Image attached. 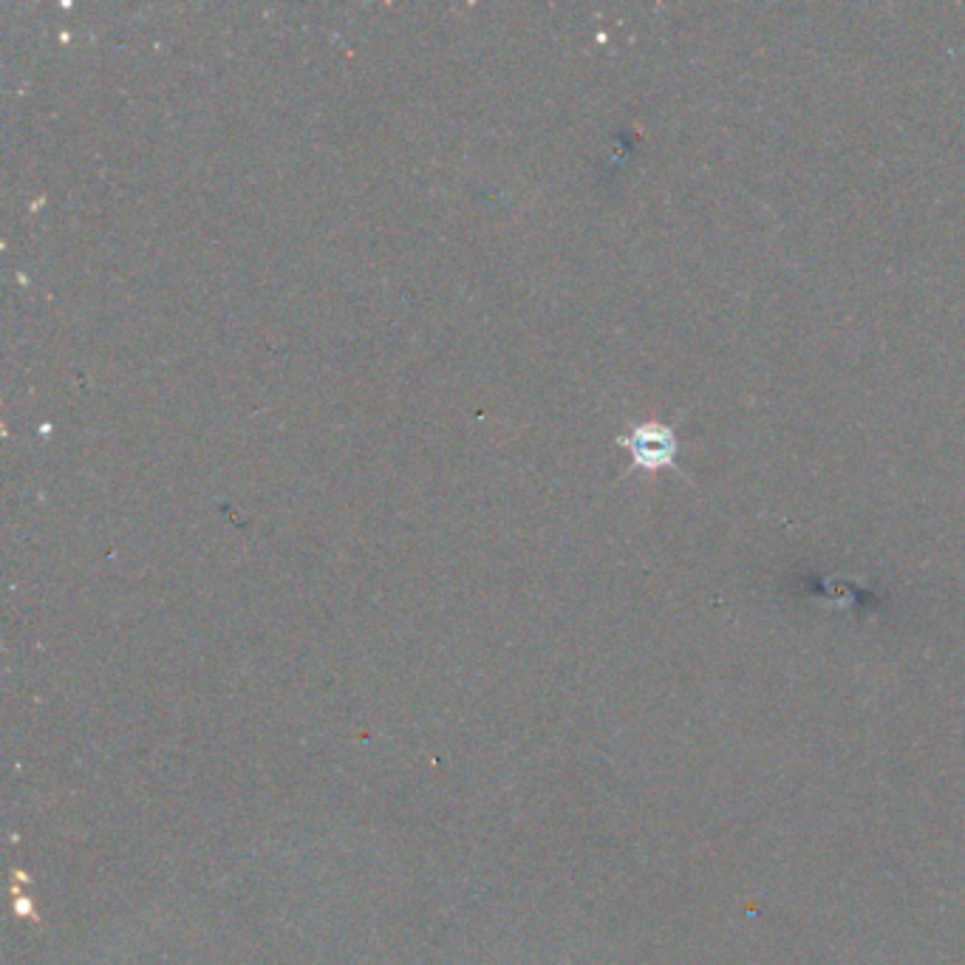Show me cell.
Wrapping results in <instances>:
<instances>
[{
	"mask_svg": "<svg viewBox=\"0 0 965 965\" xmlns=\"http://www.w3.org/2000/svg\"><path fill=\"white\" fill-rule=\"evenodd\" d=\"M617 445L626 447L631 456V467L637 470L658 473L672 467L677 470V453L679 442L677 433L663 422H643L635 425L626 437L617 439Z\"/></svg>",
	"mask_w": 965,
	"mask_h": 965,
	"instance_id": "1",
	"label": "cell"
}]
</instances>
